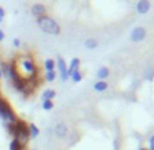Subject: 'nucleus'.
<instances>
[{
  "mask_svg": "<svg viewBox=\"0 0 154 150\" xmlns=\"http://www.w3.org/2000/svg\"><path fill=\"white\" fill-rule=\"evenodd\" d=\"M14 66H15V68H17L19 77L23 78L25 81H27V79L38 75V68L32 58H27V56L19 58L17 60V63H14Z\"/></svg>",
  "mask_w": 154,
  "mask_h": 150,
  "instance_id": "nucleus-1",
  "label": "nucleus"
},
{
  "mask_svg": "<svg viewBox=\"0 0 154 150\" xmlns=\"http://www.w3.org/2000/svg\"><path fill=\"white\" fill-rule=\"evenodd\" d=\"M108 77H109V68H108V67H100V68L97 70V78H98L100 81H105Z\"/></svg>",
  "mask_w": 154,
  "mask_h": 150,
  "instance_id": "nucleus-11",
  "label": "nucleus"
},
{
  "mask_svg": "<svg viewBox=\"0 0 154 150\" xmlns=\"http://www.w3.org/2000/svg\"><path fill=\"white\" fill-rule=\"evenodd\" d=\"M0 78H2V71H0Z\"/></svg>",
  "mask_w": 154,
  "mask_h": 150,
  "instance_id": "nucleus-27",
  "label": "nucleus"
},
{
  "mask_svg": "<svg viewBox=\"0 0 154 150\" xmlns=\"http://www.w3.org/2000/svg\"><path fill=\"white\" fill-rule=\"evenodd\" d=\"M0 117L3 119L4 124H12L18 120L14 109L8 104V101L4 100L3 97H0Z\"/></svg>",
  "mask_w": 154,
  "mask_h": 150,
  "instance_id": "nucleus-4",
  "label": "nucleus"
},
{
  "mask_svg": "<svg viewBox=\"0 0 154 150\" xmlns=\"http://www.w3.org/2000/svg\"><path fill=\"white\" fill-rule=\"evenodd\" d=\"M3 19H4V18H2V17H0V23L3 22Z\"/></svg>",
  "mask_w": 154,
  "mask_h": 150,
  "instance_id": "nucleus-25",
  "label": "nucleus"
},
{
  "mask_svg": "<svg viewBox=\"0 0 154 150\" xmlns=\"http://www.w3.org/2000/svg\"><path fill=\"white\" fill-rule=\"evenodd\" d=\"M6 127H7V130H8V133L11 134V135L14 136L15 139H18V141L22 142L23 145L30 139L29 126H27V124L25 123L23 120H19V119H18L15 123L6 124Z\"/></svg>",
  "mask_w": 154,
  "mask_h": 150,
  "instance_id": "nucleus-2",
  "label": "nucleus"
},
{
  "mask_svg": "<svg viewBox=\"0 0 154 150\" xmlns=\"http://www.w3.org/2000/svg\"><path fill=\"white\" fill-rule=\"evenodd\" d=\"M68 78H71V81H72V82L78 83V82H81V81H82V78H83V75H82L81 70H76V71H74L72 74H71L70 77H68Z\"/></svg>",
  "mask_w": 154,
  "mask_h": 150,
  "instance_id": "nucleus-17",
  "label": "nucleus"
},
{
  "mask_svg": "<svg viewBox=\"0 0 154 150\" xmlns=\"http://www.w3.org/2000/svg\"><path fill=\"white\" fill-rule=\"evenodd\" d=\"M12 45H14L15 48H19L20 46V40L19 38H14V40H12Z\"/></svg>",
  "mask_w": 154,
  "mask_h": 150,
  "instance_id": "nucleus-21",
  "label": "nucleus"
},
{
  "mask_svg": "<svg viewBox=\"0 0 154 150\" xmlns=\"http://www.w3.org/2000/svg\"><path fill=\"white\" fill-rule=\"evenodd\" d=\"M150 10V2L149 0H139L137 3V12L140 15L147 14Z\"/></svg>",
  "mask_w": 154,
  "mask_h": 150,
  "instance_id": "nucleus-8",
  "label": "nucleus"
},
{
  "mask_svg": "<svg viewBox=\"0 0 154 150\" xmlns=\"http://www.w3.org/2000/svg\"><path fill=\"white\" fill-rule=\"evenodd\" d=\"M85 46H86L87 49H96L97 46H98V41L96 40V38H87L86 41H85Z\"/></svg>",
  "mask_w": 154,
  "mask_h": 150,
  "instance_id": "nucleus-15",
  "label": "nucleus"
},
{
  "mask_svg": "<svg viewBox=\"0 0 154 150\" xmlns=\"http://www.w3.org/2000/svg\"><path fill=\"white\" fill-rule=\"evenodd\" d=\"M57 68L59 71H60V79L63 82H66L68 79V72H67V64H66V60H64L61 56H59L57 58Z\"/></svg>",
  "mask_w": 154,
  "mask_h": 150,
  "instance_id": "nucleus-6",
  "label": "nucleus"
},
{
  "mask_svg": "<svg viewBox=\"0 0 154 150\" xmlns=\"http://www.w3.org/2000/svg\"><path fill=\"white\" fill-rule=\"evenodd\" d=\"M37 25L44 33L52 36H57L60 33V26L59 23L49 15H42V17L37 18Z\"/></svg>",
  "mask_w": 154,
  "mask_h": 150,
  "instance_id": "nucleus-3",
  "label": "nucleus"
},
{
  "mask_svg": "<svg viewBox=\"0 0 154 150\" xmlns=\"http://www.w3.org/2000/svg\"><path fill=\"white\" fill-rule=\"evenodd\" d=\"M149 145H150V149H149V150H154V135L150 138V142H149Z\"/></svg>",
  "mask_w": 154,
  "mask_h": 150,
  "instance_id": "nucleus-22",
  "label": "nucleus"
},
{
  "mask_svg": "<svg viewBox=\"0 0 154 150\" xmlns=\"http://www.w3.org/2000/svg\"><path fill=\"white\" fill-rule=\"evenodd\" d=\"M32 150H34V149H32Z\"/></svg>",
  "mask_w": 154,
  "mask_h": 150,
  "instance_id": "nucleus-28",
  "label": "nucleus"
},
{
  "mask_svg": "<svg viewBox=\"0 0 154 150\" xmlns=\"http://www.w3.org/2000/svg\"><path fill=\"white\" fill-rule=\"evenodd\" d=\"M68 133V128L67 126L64 123H59L56 124V127H55V135L57 136V138H64V136L67 135Z\"/></svg>",
  "mask_w": 154,
  "mask_h": 150,
  "instance_id": "nucleus-9",
  "label": "nucleus"
},
{
  "mask_svg": "<svg viewBox=\"0 0 154 150\" xmlns=\"http://www.w3.org/2000/svg\"><path fill=\"white\" fill-rule=\"evenodd\" d=\"M140 150H149V149H145V147H142V149H140Z\"/></svg>",
  "mask_w": 154,
  "mask_h": 150,
  "instance_id": "nucleus-26",
  "label": "nucleus"
},
{
  "mask_svg": "<svg viewBox=\"0 0 154 150\" xmlns=\"http://www.w3.org/2000/svg\"><path fill=\"white\" fill-rule=\"evenodd\" d=\"M0 17H2V18L6 17V11H4V8L2 6H0Z\"/></svg>",
  "mask_w": 154,
  "mask_h": 150,
  "instance_id": "nucleus-23",
  "label": "nucleus"
},
{
  "mask_svg": "<svg viewBox=\"0 0 154 150\" xmlns=\"http://www.w3.org/2000/svg\"><path fill=\"white\" fill-rule=\"evenodd\" d=\"M56 79V71H45V81L53 82Z\"/></svg>",
  "mask_w": 154,
  "mask_h": 150,
  "instance_id": "nucleus-19",
  "label": "nucleus"
},
{
  "mask_svg": "<svg viewBox=\"0 0 154 150\" xmlns=\"http://www.w3.org/2000/svg\"><path fill=\"white\" fill-rule=\"evenodd\" d=\"M30 11H32L33 17L37 19V18L42 17V15H47V7L41 3H35L32 6V10H30Z\"/></svg>",
  "mask_w": 154,
  "mask_h": 150,
  "instance_id": "nucleus-7",
  "label": "nucleus"
},
{
  "mask_svg": "<svg viewBox=\"0 0 154 150\" xmlns=\"http://www.w3.org/2000/svg\"><path fill=\"white\" fill-rule=\"evenodd\" d=\"M79 67H81V60H79L78 58H74V59H71V63H70V66L67 67L68 77H70V75L72 74L74 71H76V70H79Z\"/></svg>",
  "mask_w": 154,
  "mask_h": 150,
  "instance_id": "nucleus-10",
  "label": "nucleus"
},
{
  "mask_svg": "<svg viewBox=\"0 0 154 150\" xmlns=\"http://www.w3.org/2000/svg\"><path fill=\"white\" fill-rule=\"evenodd\" d=\"M52 108H53V101H51V100H44L42 101V109L51 111Z\"/></svg>",
  "mask_w": 154,
  "mask_h": 150,
  "instance_id": "nucleus-20",
  "label": "nucleus"
},
{
  "mask_svg": "<svg viewBox=\"0 0 154 150\" xmlns=\"http://www.w3.org/2000/svg\"><path fill=\"white\" fill-rule=\"evenodd\" d=\"M55 97H56V92L53 89H47L42 93V101L44 100H51V101H52Z\"/></svg>",
  "mask_w": 154,
  "mask_h": 150,
  "instance_id": "nucleus-13",
  "label": "nucleus"
},
{
  "mask_svg": "<svg viewBox=\"0 0 154 150\" xmlns=\"http://www.w3.org/2000/svg\"><path fill=\"white\" fill-rule=\"evenodd\" d=\"M44 67H45V71H55L56 68V63L53 59H47L44 61Z\"/></svg>",
  "mask_w": 154,
  "mask_h": 150,
  "instance_id": "nucleus-16",
  "label": "nucleus"
},
{
  "mask_svg": "<svg viewBox=\"0 0 154 150\" xmlns=\"http://www.w3.org/2000/svg\"><path fill=\"white\" fill-rule=\"evenodd\" d=\"M38 134H40V130H38V127L35 126V124L30 123L29 124V135H30V138H37Z\"/></svg>",
  "mask_w": 154,
  "mask_h": 150,
  "instance_id": "nucleus-18",
  "label": "nucleus"
},
{
  "mask_svg": "<svg viewBox=\"0 0 154 150\" xmlns=\"http://www.w3.org/2000/svg\"><path fill=\"white\" fill-rule=\"evenodd\" d=\"M23 146L25 145L22 142H19L18 139H12L11 143H10V150H23Z\"/></svg>",
  "mask_w": 154,
  "mask_h": 150,
  "instance_id": "nucleus-14",
  "label": "nucleus"
},
{
  "mask_svg": "<svg viewBox=\"0 0 154 150\" xmlns=\"http://www.w3.org/2000/svg\"><path fill=\"white\" fill-rule=\"evenodd\" d=\"M93 89L96 90V92H98V93L105 92V90L108 89V83H106V81H97L96 83L93 85Z\"/></svg>",
  "mask_w": 154,
  "mask_h": 150,
  "instance_id": "nucleus-12",
  "label": "nucleus"
},
{
  "mask_svg": "<svg viewBox=\"0 0 154 150\" xmlns=\"http://www.w3.org/2000/svg\"><path fill=\"white\" fill-rule=\"evenodd\" d=\"M4 37H6V34H4V32L2 29H0V41H3Z\"/></svg>",
  "mask_w": 154,
  "mask_h": 150,
  "instance_id": "nucleus-24",
  "label": "nucleus"
},
{
  "mask_svg": "<svg viewBox=\"0 0 154 150\" xmlns=\"http://www.w3.org/2000/svg\"><path fill=\"white\" fill-rule=\"evenodd\" d=\"M146 37V29L143 26H137L132 32H131V41H134V42H139V41L145 40Z\"/></svg>",
  "mask_w": 154,
  "mask_h": 150,
  "instance_id": "nucleus-5",
  "label": "nucleus"
}]
</instances>
